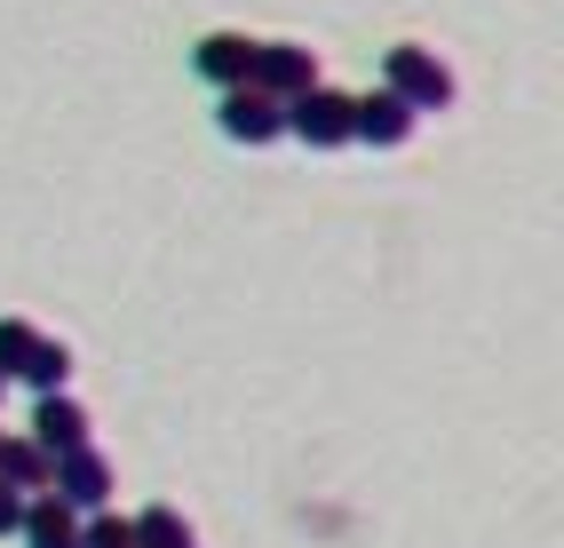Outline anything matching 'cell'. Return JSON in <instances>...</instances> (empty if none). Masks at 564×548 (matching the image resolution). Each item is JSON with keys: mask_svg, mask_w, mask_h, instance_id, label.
<instances>
[{"mask_svg": "<svg viewBox=\"0 0 564 548\" xmlns=\"http://www.w3.org/2000/svg\"><path fill=\"white\" fill-rule=\"evenodd\" d=\"M286 135H303L311 152H343V143H350V96L326 88V80L303 88V96L286 103Z\"/></svg>", "mask_w": 564, "mask_h": 548, "instance_id": "obj_1", "label": "cell"}, {"mask_svg": "<svg viewBox=\"0 0 564 548\" xmlns=\"http://www.w3.org/2000/svg\"><path fill=\"white\" fill-rule=\"evenodd\" d=\"M247 88H262L271 103H294L303 88H318V56H311V48H294V41H254Z\"/></svg>", "mask_w": 564, "mask_h": 548, "instance_id": "obj_2", "label": "cell"}, {"mask_svg": "<svg viewBox=\"0 0 564 548\" xmlns=\"http://www.w3.org/2000/svg\"><path fill=\"white\" fill-rule=\"evenodd\" d=\"M382 88L405 96L413 112H445V103H454V72H445L430 48H390V80Z\"/></svg>", "mask_w": 564, "mask_h": 548, "instance_id": "obj_3", "label": "cell"}, {"mask_svg": "<svg viewBox=\"0 0 564 548\" xmlns=\"http://www.w3.org/2000/svg\"><path fill=\"white\" fill-rule=\"evenodd\" d=\"M413 128H422V112H413L405 96H350V143H373V152H398V143H413Z\"/></svg>", "mask_w": 564, "mask_h": 548, "instance_id": "obj_4", "label": "cell"}, {"mask_svg": "<svg viewBox=\"0 0 564 548\" xmlns=\"http://www.w3.org/2000/svg\"><path fill=\"white\" fill-rule=\"evenodd\" d=\"M48 493L64 501V508H104L111 501V461L96 453V446H80V453H56V478H48Z\"/></svg>", "mask_w": 564, "mask_h": 548, "instance_id": "obj_5", "label": "cell"}, {"mask_svg": "<svg viewBox=\"0 0 564 548\" xmlns=\"http://www.w3.org/2000/svg\"><path fill=\"white\" fill-rule=\"evenodd\" d=\"M215 120H223L231 143H271V135H286V103H271L262 88H223Z\"/></svg>", "mask_w": 564, "mask_h": 548, "instance_id": "obj_6", "label": "cell"}, {"mask_svg": "<svg viewBox=\"0 0 564 548\" xmlns=\"http://www.w3.org/2000/svg\"><path fill=\"white\" fill-rule=\"evenodd\" d=\"M88 429H96V421H88L80 397L48 390V397H41V414H32V446H41V453L56 461V453H80V446H88Z\"/></svg>", "mask_w": 564, "mask_h": 548, "instance_id": "obj_7", "label": "cell"}, {"mask_svg": "<svg viewBox=\"0 0 564 548\" xmlns=\"http://www.w3.org/2000/svg\"><path fill=\"white\" fill-rule=\"evenodd\" d=\"M247 64H254L247 32H207V41L192 48V72H199L207 88H247Z\"/></svg>", "mask_w": 564, "mask_h": 548, "instance_id": "obj_8", "label": "cell"}, {"mask_svg": "<svg viewBox=\"0 0 564 548\" xmlns=\"http://www.w3.org/2000/svg\"><path fill=\"white\" fill-rule=\"evenodd\" d=\"M24 548H80V508H64L56 493H41V501H24Z\"/></svg>", "mask_w": 564, "mask_h": 548, "instance_id": "obj_9", "label": "cell"}, {"mask_svg": "<svg viewBox=\"0 0 564 548\" xmlns=\"http://www.w3.org/2000/svg\"><path fill=\"white\" fill-rule=\"evenodd\" d=\"M0 478H9L17 493H48V478H56V461L32 446V437H0Z\"/></svg>", "mask_w": 564, "mask_h": 548, "instance_id": "obj_10", "label": "cell"}, {"mask_svg": "<svg viewBox=\"0 0 564 548\" xmlns=\"http://www.w3.org/2000/svg\"><path fill=\"white\" fill-rule=\"evenodd\" d=\"M17 382H32V390H41V397H48V390H64V382H72V350L41 335V350H32V365H24V374H17Z\"/></svg>", "mask_w": 564, "mask_h": 548, "instance_id": "obj_11", "label": "cell"}, {"mask_svg": "<svg viewBox=\"0 0 564 548\" xmlns=\"http://www.w3.org/2000/svg\"><path fill=\"white\" fill-rule=\"evenodd\" d=\"M32 350H41V335H32L24 318H0V382H9V374H24V365H32Z\"/></svg>", "mask_w": 564, "mask_h": 548, "instance_id": "obj_12", "label": "cell"}, {"mask_svg": "<svg viewBox=\"0 0 564 548\" xmlns=\"http://www.w3.org/2000/svg\"><path fill=\"white\" fill-rule=\"evenodd\" d=\"M80 548H135V525H128V517H111V508H88Z\"/></svg>", "mask_w": 564, "mask_h": 548, "instance_id": "obj_13", "label": "cell"}, {"mask_svg": "<svg viewBox=\"0 0 564 548\" xmlns=\"http://www.w3.org/2000/svg\"><path fill=\"white\" fill-rule=\"evenodd\" d=\"M17 525H24V493H17L9 478H0V540H9Z\"/></svg>", "mask_w": 564, "mask_h": 548, "instance_id": "obj_14", "label": "cell"}, {"mask_svg": "<svg viewBox=\"0 0 564 548\" xmlns=\"http://www.w3.org/2000/svg\"><path fill=\"white\" fill-rule=\"evenodd\" d=\"M175 548H199V540H175Z\"/></svg>", "mask_w": 564, "mask_h": 548, "instance_id": "obj_15", "label": "cell"}]
</instances>
